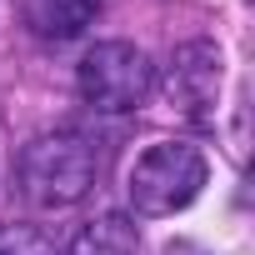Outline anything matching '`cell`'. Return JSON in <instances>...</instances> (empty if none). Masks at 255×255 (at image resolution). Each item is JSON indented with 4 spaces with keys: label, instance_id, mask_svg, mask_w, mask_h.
I'll use <instances>...</instances> for the list:
<instances>
[{
    "label": "cell",
    "instance_id": "5",
    "mask_svg": "<svg viewBox=\"0 0 255 255\" xmlns=\"http://www.w3.org/2000/svg\"><path fill=\"white\" fill-rule=\"evenodd\" d=\"M100 0H20V20L35 40H75L95 25Z\"/></svg>",
    "mask_w": 255,
    "mask_h": 255
},
{
    "label": "cell",
    "instance_id": "1",
    "mask_svg": "<svg viewBox=\"0 0 255 255\" xmlns=\"http://www.w3.org/2000/svg\"><path fill=\"white\" fill-rule=\"evenodd\" d=\"M20 190L25 200L45 205V210H65L75 200H85L100 180V150L80 135V130H50L35 135L20 150Z\"/></svg>",
    "mask_w": 255,
    "mask_h": 255
},
{
    "label": "cell",
    "instance_id": "7",
    "mask_svg": "<svg viewBox=\"0 0 255 255\" xmlns=\"http://www.w3.org/2000/svg\"><path fill=\"white\" fill-rule=\"evenodd\" d=\"M0 255H60L40 225H0Z\"/></svg>",
    "mask_w": 255,
    "mask_h": 255
},
{
    "label": "cell",
    "instance_id": "2",
    "mask_svg": "<svg viewBox=\"0 0 255 255\" xmlns=\"http://www.w3.org/2000/svg\"><path fill=\"white\" fill-rule=\"evenodd\" d=\"M205 175H210V165H205V155L195 150V145H185V140H160V145H150L135 165H130V205H135V215H175V210H185L195 195H200V185H205Z\"/></svg>",
    "mask_w": 255,
    "mask_h": 255
},
{
    "label": "cell",
    "instance_id": "6",
    "mask_svg": "<svg viewBox=\"0 0 255 255\" xmlns=\"http://www.w3.org/2000/svg\"><path fill=\"white\" fill-rule=\"evenodd\" d=\"M70 255H140V230H135L130 215H120V210L95 215V220L75 235Z\"/></svg>",
    "mask_w": 255,
    "mask_h": 255
},
{
    "label": "cell",
    "instance_id": "4",
    "mask_svg": "<svg viewBox=\"0 0 255 255\" xmlns=\"http://www.w3.org/2000/svg\"><path fill=\"white\" fill-rule=\"evenodd\" d=\"M220 80H225V60H220V45L215 40H185L165 60V100L185 120H195V125H210L215 120Z\"/></svg>",
    "mask_w": 255,
    "mask_h": 255
},
{
    "label": "cell",
    "instance_id": "3",
    "mask_svg": "<svg viewBox=\"0 0 255 255\" xmlns=\"http://www.w3.org/2000/svg\"><path fill=\"white\" fill-rule=\"evenodd\" d=\"M155 90V65L130 40H100L80 60V100L100 115L140 110Z\"/></svg>",
    "mask_w": 255,
    "mask_h": 255
}]
</instances>
